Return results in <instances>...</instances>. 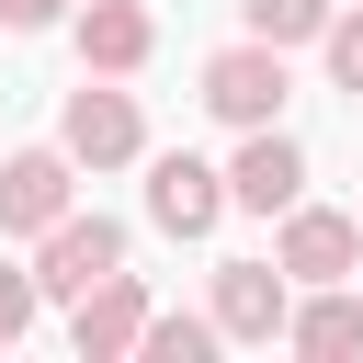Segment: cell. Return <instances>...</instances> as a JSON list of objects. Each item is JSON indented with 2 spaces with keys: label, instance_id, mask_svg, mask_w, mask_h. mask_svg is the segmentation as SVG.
Here are the masks:
<instances>
[{
  "label": "cell",
  "instance_id": "8",
  "mask_svg": "<svg viewBox=\"0 0 363 363\" xmlns=\"http://www.w3.org/2000/svg\"><path fill=\"white\" fill-rule=\"evenodd\" d=\"M68 216V147H23V159H0V227L11 238H45Z\"/></svg>",
  "mask_w": 363,
  "mask_h": 363
},
{
  "label": "cell",
  "instance_id": "9",
  "mask_svg": "<svg viewBox=\"0 0 363 363\" xmlns=\"http://www.w3.org/2000/svg\"><path fill=\"white\" fill-rule=\"evenodd\" d=\"M136 329H147V284H136V272H102V284L79 295V318H68L79 363H113V352H136Z\"/></svg>",
  "mask_w": 363,
  "mask_h": 363
},
{
  "label": "cell",
  "instance_id": "3",
  "mask_svg": "<svg viewBox=\"0 0 363 363\" xmlns=\"http://www.w3.org/2000/svg\"><path fill=\"white\" fill-rule=\"evenodd\" d=\"M295 272L284 261H216V340H284Z\"/></svg>",
  "mask_w": 363,
  "mask_h": 363
},
{
  "label": "cell",
  "instance_id": "1",
  "mask_svg": "<svg viewBox=\"0 0 363 363\" xmlns=\"http://www.w3.org/2000/svg\"><path fill=\"white\" fill-rule=\"evenodd\" d=\"M204 113H216V125H238V136H250V125H272V113H284V45H261V34H250V45L204 57Z\"/></svg>",
  "mask_w": 363,
  "mask_h": 363
},
{
  "label": "cell",
  "instance_id": "14",
  "mask_svg": "<svg viewBox=\"0 0 363 363\" xmlns=\"http://www.w3.org/2000/svg\"><path fill=\"white\" fill-rule=\"evenodd\" d=\"M318 45H329V79H340V91H363V11H329V34H318Z\"/></svg>",
  "mask_w": 363,
  "mask_h": 363
},
{
  "label": "cell",
  "instance_id": "15",
  "mask_svg": "<svg viewBox=\"0 0 363 363\" xmlns=\"http://www.w3.org/2000/svg\"><path fill=\"white\" fill-rule=\"evenodd\" d=\"M34 306H45V284H34V272H0V352L34 329Z\"/></svg>",
  "mask_w": 363,
  "mask_h": 363
},
{
  "label": "cell",
  "instance_id": "16",
  "mask_svg": "<svg viewBox=\"0 0 363 363\" xmlns=\"http://www.w3.org/2000/svg\"><path fill=\"white\" fill-rule=\"evenodd\" d=\"M57 11H68V0H0V23H11V34H45Z\"/></svg>",
  "mask_w": 363,
  "mask_h": 363
},
{
  "label": "cell",
  "instance_id": "4",
  "mask_svg": "<svg viewBox=\"0 0 363 363\" xmlns=\"http://www.w3.org/2000/svg\"><path fill=\"white\" fill-rule=\"evenodd\" d=\"M57 147H68V170H125L136 147H147V125H136V102L125 91H68V125H57Z\"/></svg>",
  "mask_w": 363,
  "mask_h": 363
},
{
  "label": "cell",
  "instance_id": "13",
  "mask_svg": "<svg viewBox=\"0 0 363 363\" xmlns=\"http://www.w3.org/2000/svg\"><path fill=\"white\" fill-rule=\"evenodd\" d=\"M136 352H147V363H204V352H216V318H159V306H147Z\"/></svg>",
  "mask_w": 363,
  "mask_h": 363
},
{
  "label": "cell",
  "instance_id": "11",
  "mask_svg": "<svg viewBox=\"0 0 363 363\" xmlns=\"http://www.w3.org/2000/svg\"><path fill=\"white\" fill-rule=\"evenodd\" d=\"M284 340L306 352V363H340V352H363V295H340V284H318L295 318H284Z\"/></svg>",
  "mask_w": 363,
  "mask_h": 363
},
{
  "label": "cell",
  "instance_id": "10",
  "mask_svg": "<svg viewBox=\"0 0 363 363\" xmlns=\"http://www.w3.org/2000/svg\"><path fill=\"white\" fill-rule=\"evenodd\" d=\"M147 45H159V23H147L136 0H91V11H79V68L125 79V68H147Z\"/></svg>",
  "mask_w": 363,
  "mask_h": 363
},
{
  "label": "cell",
  "instance_id": "6",
  "mask_svg": "<svg viewBox=\"0 0 363 363\" xmlns=\"http://www.w3.org/2000/svg\"><path fill=\"white\" fill-rule=\"evenodd\" d=\"M306 193V147L284 136V125H250V147H238V170H227V204H250V216H284Z\"/></svg>",
  "mask_w": 363,
  "mask_h": 363
},
{
  "label": "cell",
  "instance_id": "12",
  "mask_svg": "<svg viewBox=\"0 0 363 363\" xmlns=\"http://www.w3.org/2000/svg\"><path fill=\"white\" fill-rule=\"evenodd\" d=\"M238 23L261 45H306V34H329V0H238Z\"/></svg>",
  "mask_w": 363,
  "mask_h": 363
},
{
  "label": "cell",
  "instance_id": "2",
  "mask_svg": "<svg viewBox=\"0 0 363 363\" xmlns=\"http://www.w3.org/2000/svg\"><path fill=\"white\" fill-rule=\"evenodd\" d=\"M102 272H125V227H113V216H79V204H68V216L45 227V250H34V284L79 306V295H91Z\"/></svg>",
  "mask_w": 363,
  "mask_h": 363
},
{
  "label": "cell",
  "instance_id": "7",
  "mask_svg": "<svg viewBox=\"0 0 363 363\" xmlns=\"http://www.w3.org/2000/svg\"><path fill=\"white\" fill-rule=\"evenodd\" d=\"M147 216H159L170 238H204V227L227 216V170H204L193 147H170V159L147 170Z\"/></svg>",
  "mask_w": 363,
  "mask_h": 363
},
{
  "label": "cell",
  "instance_id": "5",
  "mask_svg": "<svg viewBox=\"0 0 363 363\" xmlns=\"http://www.w3.org/2000/svg\"><path fill=\"white\" fill-rule=\"evenodd\" d=\"M272 261H284L295 284H340V272L363 261V227H352V216H329V204H284V238H272Z\"/></svg>",
  "mask_w": 363,
  "mask_h": 363
}]
</instances>
